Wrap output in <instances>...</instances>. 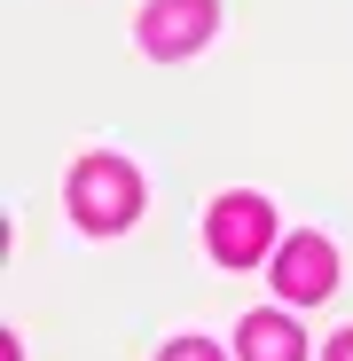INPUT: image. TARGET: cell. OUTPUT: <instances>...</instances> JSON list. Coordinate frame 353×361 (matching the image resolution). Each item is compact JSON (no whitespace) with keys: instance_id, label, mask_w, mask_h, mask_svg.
I'll return each instance as SVG.
<instances>
[{"instance_id":"1","label":"cell","mask_w":353,"mask_h":361,"mask_svg":"<svg viewBox=\"0 0 353 361\" xmlns=\"http://www.w3.org/2000/svg\"><path fill=\"white\" fill-rule=\"evenodd\" d=\"M71 212H79V228H94V235L126 228V220L142 212V180H134V165H126V157H87V165L71 173Z\"/></svg>"},{"instance_id":"2","label":"cell","mask_w":353,"mask_h":361,"mask_svg":"<svg viewBox=\"0 0 353 361\" xmlns=\"http://www.w3.org/2000/svg\"><path fill=\"white\" fill-rule=\"evenodd\" d=\"M204 244H212V259H220V267H259V252L275 244V204H267V197H252V189L220 197V204H212V220H204Z\"/></svg>"},{"instance_id":"3","label":"cell","mask_w":353,"mask_h":361,"mask_svg":"<svg viewBox=\"0 0 353 361\" xmlns=\"http://www.w3.org/2000/svg\"><path fill=\"white\" fill-rule=\"evenodd\" d=\"M212 24H220L212 0H149V8H142V47L173 63V55H197L212 39Z\"/></svg>"},{"instance_id":"4","label":"cell","mask_w":353,"mask_h":361,"mask_svg":"<svg viewBox=\"0 0 353 361\" xmlns=\"http://www.w3.org/2000/svg\"><path fill=\"white\" fill-rule=\"evenodd\" d=\"M275 290L290 298V307L330 298V290H337V252L322 244V235H290V244L275 252Z\"/></svg>"},{"instance_id":"5","label":"cell","mask_w":353,"mask_h":361,"mask_svg":"<svg viewBox=\"0 0 353 361\" xmlns=\"http://www.w3.org/2000/svg\"><path fill=\"white\" fill-rule=\"evenodd\" d=\"M235 345H244V361H306V338L290 330V314H252Z\"/></svg>"},{"instance_id":"6","label":"cell","mask_w":353,"mask_h":361,"mask_svg":"<svg viewBox=\"0 0 353 361\" xmlns=\"http://www.w3.org/2000/svg\"><path fill=\"white\" fill-rule=\"evenodd\" d=\"M157 361H220V345H204V338H173Z\"/></svg>"},{"instance_id":"7","label":"cell","mask_w":353,"mask_h":361,"mask_svg":"<svg viewBox=\"0 0 353 361\" xmlns=\"http://www.w3.org/2000/svg\"><path fill=\"white\" fill-rule=\"evenodd\" d=\"M322 361H353V330H337V338H330V353H322Z\"/></svg>"}]
</instances>
